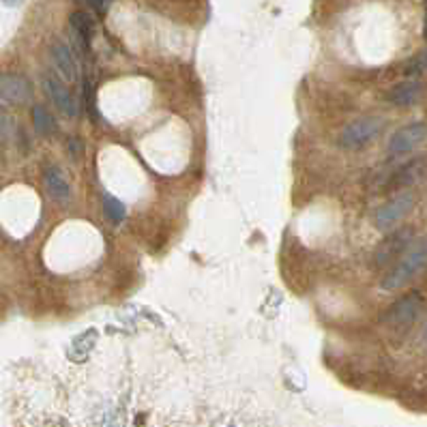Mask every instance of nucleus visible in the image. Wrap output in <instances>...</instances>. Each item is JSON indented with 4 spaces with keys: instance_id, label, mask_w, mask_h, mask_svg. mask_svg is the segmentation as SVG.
<instances>
[{
    "instance_id": "obj_11",
    "label": "nucleus",
    "mask_w": 427,
    "mask_h": 427,
    "mask_svg": "<svg viewBox=\"0 0 427 427\" xmlns=\"http://www.w3.org/2000/svg\"><path fill=\"white\" fill-rule=\"evenodd\" d=\"M50 56L54 60L56 71L67 82H76L78 80V62H76V58H74V54H71L67 43L56 41L52 46V50H50Z\"/></svg>"
},
{
    "instance_id": "obj_15",
    "label": "nucleus",
    "mask_w": 427,
    "mask_h": 427,
    "mask_svg": "<svg viewBox=\"0 0 427 427\" xmlns=\"http://www.w3.org/2000/svg\"><path fill=\"white\" fill-rule=\"evenodd\" d=\"M103 212H105V217H108L114 226L123 224L125 222V204L118 202L116 198L112 196H103Z\"/></svg>"
},
{
    "instance_id": "obj_3",
    "label": "nucleus",
    "mask_w": 427,
    "mask_h": 427,
    "mask_svg": "<svg viewBox=\"0 0 427 427\" xmlns=\"http://www.w3.org/2000/svg\"><path fill=\"white\" fill-rule=\"evenodd\" d=\"M380 131H382V121L380 118H376V116L357 118V121H352L348 127H344V131L339 135V147L350 149V151L363 149Z\"/></svg>"
},
{
    "instance_id": "obj_7",
    "label": "nucleus",
    "mask_w": 427,
    "mask_h": 427,
    "mask_svg": "<svg viewBox=\"0 0 427 427\" xmlns=\"http://www.w3.org/2000/svg\"><path fill=\"white\" fill-rule=\"evenodd\" d=\"M41 84H43V90L50 97V101L62 114L76 116V101H74V95H71L69 88L65 86V82H60L54 74H46L41 78Z\"/></svg>"
},
{
    "instance_id": "obj_10",
    "label": "nucleus",
    "mask_w": 427,
    "mask_h": 427,
    "mask_svg": "<svg viewBox=\"0 0 427 427\" xmlns=\"http://www.w3.org/2000/svg\"><path fill=\"white\" fill-rule=\"evenodd\" d=\"M69 34L80 50L88 52L90 41H93V20L84 11H74L69 18Z\"/></svg>"
},
{
    "instance_id": "obj_20",
    "label": "nucleus",
    "mask_w": 427,
    "mask_h": 427,
    "mask_svg": "<svg viewBox=\"0 0 427 427\" xmlns=\"http://www.w3.org/2000/svg\"><path fill=\"white\" fill-rule=\"evenodd\" d=\"M423 37L427 41V11H425V24H423Z\"/></svg>"
},
{
    "instance_id": "obj_4",
    "label": "nucleus",
    "mask_w": 427,
    "mask_h": 427,
    "mask_svg": "<svg viewBox=\"0 0 427 427\" xmlns=\"http://www.w3.org/2000/svg\"><path fill=\"white\" fill-rule=\"evenodd\" d=\"M412 206H414L412 191H402L393 196L376 210V228L382 232L393 230L400 222H404V217L412 210Z\"/></svg>"
},
{
    "instance_id": "obj_6",
    "label": "nucleus",
    "mask_w": 427,
    "mask_h": 427,
    "mask_svg": "<svg viewBox=\"0 0 427 427\" xmlns=\"http://www.w3.org/2000/svg\"><path fill=\"white\" fill-rule=\"evenodd\" d=\"M427 140V125L425 123H410L402 129H398L388 140V155L391 157H404L419 149L423 142Z\"/></svg>"
},
{
    "instance_id": "obj_12",
    "label": "nucleus",
    "mask_w": 427,
    "mask_h": 427,
    "mask_svg": "<svg viewBox=\"0 0 427 427\" xmlns=\"http://www.w3.org/2000/svg\"><path fill=\"white\" fill-rule=\"evenodd\" d=\"M43 185H46L48 196L56 202H67L71 196V187H69L65 174L58 165H46L43 168Z\"/></svg>"
},
{
    "instance_id": "obj_14",
    "label": "nucleus",
    "mask_w": 427,
    "mask_h": 427,
    "mask_svg": "<svg viewBox=\"0 0 427 427\" xmlns=\"http://www.w3.org/2000/svg\"><path fill=\"white\" fill-rule=\"evenodd\" d=\"M32 125L41 135H54L56 133L54 116L50 114V110L46 108V105H34V108H32Z\"/></svg>"
},
{
    "instance_id": "obj_2",
    "label": "nucleus",
    "mask_w": 427,
    "mask_h": 427,
    "mask_svg": "<svg viewBox=\"0 0 427 427\" xmlns=\"http://www.w3.org/2000/svg\"><path fill=\"white\" fill-rule=\"evenodd\" d=\"M423 294L421 292H410L406 297H402L398 303L391 305L384 316H382V325L388 329H406L410 327L414 320L419 318V313L423 311Z\"/></svg>"
},
{
    "instance_id": "obj_22",
    "label": "nucleus",
    "mask_w": 427,
    "mask_h": 427,
    "mask_svg": "<svg viewBox=\"0 0 427 427\" xmlns=\"http://www.w3.org/2000/svg\"><path fill=\"white\" fill-rule=\"evenodd\" d=\"M425 9H427V0H425Z\"/></svg>"
},
{
    "instance_id": "obj_17",
    "label": "nucleus",
    "mask_w": 427,
    "mask_h": 427,
    "mask_svg": "<svg viewBox=\"0 0 427 427\" xmlns=\"http://www.w3.org/2000/svg\"><path fill=\"white\" fill-rule=\"evenodd\" d=\"M84 105H86V110H88L90 118H93V121H99L97 103H95V88H93V82H90V80L84 82Z\"/></svg>"
},
{
    "instance_id": "obj_19",
    "label": "nucleus",
    "mask_w": 427,
    "mask_h": 427,
    "mask_svg": "<svg viewBox=\"0 0 427 427\" xmlns=\"http://www.w3.org/2000/svg\"><path fill=\"white\" fill-rule=\"evenodd\" d=\"M3 3L7 5V7H15V5H20L22 0H3Z\"/></svg>"
},
{
    "instance_id": "obj_5",
    "label": "nucleus",
    "mask_w": 427,
    "mask_h": 427,
    "mask_svg": "<svg viewBox=\"0 0 427 427\" xmlns=\"http://www.w3.org/2000/svg\"><path fill=\"white\" fill-rule=\"evenodd\" d=\"M412 240H414V234L410 228H402V230H395L393 234H388L374 252V266L384 269L393 260H400V256L410 247Z\"/></svg>"
},
{
    "instance_id": "obj_21",
    "label": "nucleus",
    "mask_w": 427,
    "mask_h": 427,
    "mask_svg": "<svg viewBox=\"0 0 427 427\" xmlns=\"http://www.w3.org/2000/svg\"><path fill=\"white\" fill-rule=\"evenodd\" d=\"M423 337H425V339H427V327H425V333H423Z\"/></svg>"
},
{
    "instance_id": "obj_16",
    "label": "nucleus",
    "mask_w": 427,
    "mask_h": 427,
    "mask_svg": "<svg viewBox=\"0 0 427 427\" xmlns=\"http://www.w3.org/2000/svg\"><path fill=\"white\" fill-rule=\"evenodd\" d=\"M425 71H427V50H421L406 62L404 74H406V78H419Z\"/></svg>"
},
{
    "instance_id": "obj_8",
    "label": "nucleus",
    "mask_w": 427,
    "mask_h": 427,
    "mask_svg": "<svg viewBox=\"0 0 427 427\" xmlns=\"http://www.w3.org/2000/svg\"><path fill=\"white\" fill-rule=\"evenodd\" d=\"M423 95V84L416 78H406L386 93V101L395 108H410Z\"/></svg>"
},
{
    "instance_id": "obj_13",
    "label": "nucleus",
    "mask_w": 427,
    "mask_h": 427,
    "mask_svg": "<svg viewBox=\"0 0 427 427\" xmlns=\"http://www.w3.org/2000/svg\"><path fill=\"white\" fill-rule=\"evenodd\" d=\"M425 170H427L425 159H412L410 163L402 165L393 176H391L388 187L391 189H406V187H410V185H414L416 181L423 179Z\"/></svg>"
},
{
    "instance_id": "obj_9",
    "label": "nucleus",
    "mask_w": 427,
    "mask_h": 427,
    "mask_svg": "<svg viewBox=\"0 0 427 427\" xmlns=\"http://www.w3.org/2000/svg\"><path fill=\"white\" fill-rule=\"evenodd\" d=\"M0 93H3V101L5 103H13V105H22L30 99L32 90H30V82L20 76V74H5L3 76V84H0Z\"/></svg>"
},
{
    "instance_id": "obj_18",
    "label": "nucleus",
    "mask_w": 427,
    "mask_h": 427,
    "mask_svg": "<svg viewBox=\"0 0 427 427\" xmlns=\"http://www.w3.org/2000/svg\"><path fill=\"white\" fill-rule=\"evenodd\" d=\"M86 3L97 11V13H105L110 9V5H112V0H86Z\"/></svg>"
},
{
    "instance_id": "obj_1",
    "label": "nucleus",
    "mask_w": 427,
    "mask_h": 427,
    "mask_svg": "<svg viewBox=\"0 0 427 427\" xmlns=\"http://www.w3.org/2000/svg\"><path fill=\"white\" fill-rule=\"evenodd\" d=\"M427 266V240H412L410 247L400 256V262L382 277L380 288L384 292H395L412 281Z\"/></svg>"
}]
</instances>
